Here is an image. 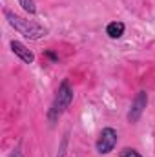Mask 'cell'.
Listing matches in <instances>:
<instances>
[{"mask_svg":"<svg viewBox=\"0 0 155 157\" xmlns=\"http://www.w3.org/2000/svg\"><path fill=\"white\" fill-rule=\"evenodd\" d=\"M6 17H7V20H9V24H11L18 33H22L24 37H28V39L37 40V39H40V37L46 35V29H44L42 26H39L37 22H31V20L20 18V17L13 15L11 11H6Z\"/></svg>","mask_w":155,"mask_h":157,"instance_id":"6da1fadb","label":"cell"},{"mask_svg":"<svg viewBox=\"0 0 155 157\" xmlns=\"http://www.w3.org/2000/svg\"><path fill=\"white\" fill-rule=\"evenodd\" d=\"M71 99H73V91H71L70 84H68V82H62L60 88H59V91H57V97H55V102H53V108H51L49 117L57 119L68 106H70Z\"/></svg>","mask_w":155,"mask_h":157,"instance_id":"7a4b0ae2","label":"cell"},{"mask_svg":"<svg viewBox=\"0 0 155 157\" xmlns=\"http://www.w3.org/2000/svg\"><path fill=\"white\" fill-rule=\"evenodd\" d=\"M117 144V132L113 128H104L97 139V152L99 154H110Z\"/></svg>","mask_w":155,"mask_h":157,"instance_id":"3957f363","label":"cell"},{"mask_svg":"<svg viewBox=\"0 0 155 157\" xmlns=\"http://www.w3.org/2000/svg\"><path fill=\"white\" fill-rule=\"evenodd\" d=\"M146 102H148V95L146 91H139V95L135 97L131 108H130V113H128V121L130 122H137L139 117L142 115V110L146 108Z\"/></svg>","mask_w":155,"mask_h":157,"instance_id":"277c9868","label":"cell"},{"mask_svg":"<svg viewBox=\"0 0 155 157\" xmlns=\"http://www.w3.org/2000/svg\"><path fill=\"white\" fill-rule=\"evenodd\" d=\"M11 49H13V53L17 55V57H20L24 62H28V64H31L33 60H35V55L22 44V42H17V40H13L11 42Z\"/></svg>","mask_w":155,"mask_h":157,"instance_id":"5b68a950","label":"cell"},{"mask_svg":"<svg viewBox=\"0 0 155 157\" xmlns=\"http://www.w3.org/2000/svg\"><path fill=\"white\" fill-rule=\"evenodd\" d=\"M106 33H108L112 39L122 37V33H124V24H122V22H110L108 28H106Z\"/></svg>","mask_w":155,"mask_h":157,"instance_id":"8992f818","label":"cell"},{"mask_svg":"<svg viewBox=\"0 0 155 157\" xmlns=\"http://www.w3.org/2000/svg\"><path fill=\"white\" fill-rule=\"evenodd\" d=\"M20 6L28 11V13H37V6H35V2L33 0H20Z\"/></svg>","mask_w":155,"mask_h":157,"instance_id":"52a82bcc","label":"cell"},{"mask_svg":"<svg viewBox=\"0 0 155 157\" xmlns=\"http://www.w3.org/2000/svg\"><path fill=\"white\" fill-rule=\"evenodd\" d=\"M120 157H142V155H139L135 150H130V148H126V150L120 154Z\"/></svg>","mask_w":155,"mask_h":157,"instance_id":"ba28073f","label":"cell"},{"mask_svg":"<svg viewBox=\"0 0 155 157\" xmlns=\"http://www.w3.org/2000/svg\"><path fill=\"white\" fill-rule=\"evenodd\" d=\"M11 157H18V154H11Z\"/></svg>","mask_w":155,"mask_h":157,"instance_id":"9c48e42d","label":"cell"}]
</instances>
